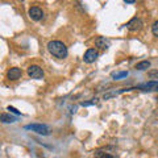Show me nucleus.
<instances>
[{
    "instance_id": "4",
    "label": "nucleus",
    "mask_w": 158,
    "mask_h": 158,
    "mask_svg": "<svg viewBox=\"0 0 158 158\" xmlns=\"http://www.w3.org/2000/svg\"><path fill=\"white\" fill-rule=\"evenodd\" d=\"M98 57H99L98 50L96 49H94V48H91L85 53V56H83V61H85L86 63H94L98 59Z\"/></svg>"
},
{
    "instance_id": "1",
    "label": "nucleus",
    "mask_w": 158,
    "mask_h": 158,
    "mask_svg": "<svg viewBox=\"0 0 158 158\" xmlns=\"http://www.w3.org/2000/svg\"><path fill=\"white\" fill-rule=\"evenodd\" d=\"M48 50L52 54L53 57H56L58 59H63L67 57V48L62 41H58V40H53V41L48 42Z\"/></svg>"
},
{
    "instance_id": "3",
    "label": "nucleus",
    "mask_w": 158,
    "mask_h": 158,
    "mask_svg": "<svg viewBox=\"0 0 158 158\" xmlns=\"http://www.w3.org/2000/svg\"><path fill=\"white\" fill-rule=\"evenodd\" d=\"M27 73L32 79H42L44 78V70L38 65H31L28 67Z\"/></svg>"
},
{
    "instance_id": "18",
    "label": "nucleus",
    "mask_w": 158,
    "mask_h": 158,
    "mask_svg": "<svg viewBox=\"0 0 158 158\" xmlns=\"http://www.w3.org/2000/svg\"><path fill=\"white\" fill-rule=\"evenodd\" d=\"M154 91H158V85H157V87H156V90Z\"/></svg>"
},
{
    "instance_id": "11",
    "label": "nucleus",
    "mask_w": 158,
    "mask_h": 158,
    "mask_svg": "<svg viewBox=\"0 0 158 158\" xmlns=\"http://www.w3.org/2000/svg\"><path fill=\"white\" fill-rule=\"evenodd\" d=\"M150 61H141V62H138L137 65H136V70H138V71H145V70H148V69L150 67Z\"/></svg>"
},
{
    "instance_id": "8",
    "label": "nucleus",
    "mask_w": 158,
    "mask_h": 158,
    "mask_svg": "<svg viewBox=\"0 0 158 158\" xmlns=\"http://www.w3.org/2000/svg\"><path fill=\"white\" fill-rule=\"evenodd\" d=\"M95 46L100 49H108L110 48V41L106 37H98L95 40Z\"/></svg>"
},
{
    "instance_id": "2",
    "label": "nucleus",
    "mask_w": 158,
    "mask_h": 158,
    "mask_svg": "<svg viewBox=\"0 0 158 158\" xmlns=\"http://www.w3.org/2000/svg\"><path fill=\"white\" fill-rule=\"evenodd\" d=\"M25 129L36 132V133H38V135H42V136L50 135V128H49L48 125H45V124H29V125H25Z\"/></svg>"
},
{
    "instance_id": "13",
    "label": "nucleus",
    "mask_w": 158,
    "mask_h": 158,
    "mask_svg": "<svg viewBox=\"0 0 158 158\" xmlns=\"http://www.w3.org/2000/svg\"><path fill=\"white\" fill-rule=\"evenodd\" d=\"M148 77L150 79H158V69H156V70H149L148 71Z\"/></svg>"
},
{
    "instance_id": "5",
    "label": "nucleus",
    "mask_w": 158,
    "mask_h": 158,
    "mask_svg": "<svg viewBox=\"0 0 158 158\" xmlns=\"http://www.w3.org/2000/svg\"><path fill=\"white\" fill-rule=\"evenodd\" d=\"M29 17H31L33 21H40L44 17V11L38 7H32L29 8Z\"/></svg>"
},
{
    "instance_id": "6",
    "label": "nucleus",
    "mask_w": 158,
    "mask_h": 158,
    "mask_svg": "<svg viewBox=\"0 0 158 158\" xmlns=\"http://www.w3.org/2000/svg\"><path fill=\"white\" fill-rule=\"evenodd\" d=\"M129 31H132V32H137V31H140V29L144 27V24H142V21H141V19H137V17H135V19H132L129 23L125 25Z\"/></svg>"
},
{
    "instance_id": "14",
    "label": "nucleus",
    "mask_w": 158,
    "mask_h": 158,
    "mask_svg": "<svg viewBox=\"0 0 158 158\" xmlns=\"http://www.w3.org/2000/svg\"><path fill=\"white\" fill-rule=\"evenodd\" d=\"M152 32H153V34H154L156 37H158V20L153 23V25H152Z\"/></svg>"
},
{
    "instance_id": "15",
    "label": "nucleus",
    "mask_w": 158,
    "mask_h": 158,
    "mask_svg": "<svg viewBox=\"0 0 158 158\" xmlns=\"http://www.w3.org/2000/svg\"><path fill=\"white\" fill-rule=\"evenodd\" d=\"M7 110H8L9 112L15 113V115H21V112H20V111H17V110H16V108H15V107H11V106H8V107H7Z\"/></svg>"
},
{
    "instance_id": "12",
    "label": "nucleus",
    "mask_w": 158,
    "mask_h": 158,
    "mask_svg": "<svg viewBox=\"0 0 158 158\" xmlns=\"http://www.w3.org/2000/svg\"><path fill=\"white\" fill-rule=\"evenodd\" d=\"M95 158H116V157L111 156L110 153H102V152H98L96 154H95Z\"/></svg>"
},
{
    "instance_id": "10",
    "label": "nucleus",
    "mask_w": 158,
    "mask_h": 158,
    "mask_svg": "<svg viewBox=\"0 0 158 158\" xmlns=\"http://www.w3.org/2000/svg\"><path fill=\"white\" fill-rule=\"evenodd\" d=\"M128 77V71H113L111 73V78L113 81H120V79H124Z\"/></svg>"
},
{
    "instance_id": "9",
    "label": "nucleus",
    "mask_w": 158,
    "mask_h": 158,
    "mask_svg": "<svg viewBox=\"0 0 158 158\" xmlns=\"http://www.w3.org/2000/svg\"><path fill=\"white\" fill-rule=\"evenodd\" d=\"M0 120H2V123H4V124H11V123H16L17 118L15 117V116L8 115V113H2V116H0Z\"/></svg>"
},
{
    "instance_id": "16",
    "label": "nucleus",
    "mask_w": 158,
    "mask_h": 158,
    "mask_svg": "<svg viewBox=\"0 0 158 158\" xmlns=\"http://www.w3.org/2000/svg\"><path fill=\"white\" fill-rule=\"evenodd\" d=\"M92 104H95V102H94V100L92 102H83L82 103L83 107H88V106H92Z\"/></svg>"
},
{
    "instance_id": "7",
    "label": "nucleus",
    "mask_w": 158,
    "mask_h": 158,
    "mask_svg": "<svg viewBox=\"0 0 158 158\" xmlns=\"http://www.w3.org/2000/svg\"><path fill=\"white\" fill-rule=\"evenodd\" d=\"M21 75H23V71L19 67H11L7 71V78L9 81H17V79L21 78Z\"/></svg>"
},
{
    "instance_id": "17",
    "label": "nucleus",
    "mask_w": 158,
    "mask_h": 158,
    "mask_svg": "<svg viewBox=\"0 0 158 158\" xmlns=\"http://www.w3.org/2000/svg\"><path fill=\"white\" fill-rule=\"evenodd\" d=\"M124 3L125 4H135L136 2H135V0H124Z\"/></svg>"
}]
</instances>
